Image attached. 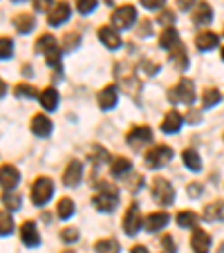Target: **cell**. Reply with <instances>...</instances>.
Listing matches in <instances>:
<instances>
[{"mask_svg": "<svg viewBox=\"0 0 224 253\" xmlns=\"http://www.w3.org/2000/svg\"><path fill=\"white\" fill-rule=\"evenodd\" d=\"M36 52L45 54V61L54 67V70H61V45L56 43L52 34H41L36 39Z\"/></svg>", "mask_w": 224, "mask_h": 253, "instance_id": "1", "label": "cell"}, {"mask_svg": "<svg viewBox=\"0 0 224 253\" xmlns=\"http://www.w3.org/2000/svg\"><path fill=\"white\" fill-rule=\"evenodd\" d=\"M117 204H119V191L110 184H101L99 195H94V206L101 213H110L117 209Z\"/></svg>", "mask_w": 224, "mask_h": 253, "instance_id": "2", "label": "cell"}, {"mask_svg": "<svg viewBox=\"0 0 224 253\" xmlns=\"http://www.w3.org/2000/svg\"><path fill=\"white\" fill-rule=\"evenodd\" d=\"M150 193H153V200L159 202L162 206L173 204V200H175V188L164 177H155L153 184H150Z\"/></svg>", "mask_w": 224, "mask_h": 253, "instance_id": "3", "label": "cell"}, {"mask_svg": "<svg viewBox=\"0 0 224 253\" xmlns=\"http://www.w3.org/2000/svg\"><path fill=\"white\" fill-rule=\"evenodd\" d=\"M168 99H171L173 103H193V101H195V83H193L191 79H181L175 87H171Z\"/></svg>", "mask_w": 224, "mask_h": 253, "instance_id": "4", "label": "cell"}, {"mask_svg": "<svg viewBox=\"0 0 224 253\" xmlns=\"http://www.w3.org/2000/svg\"><path fill=\"white\" fill-rule=\"evenodd\" d=\"M52 195H54L52 179H47V177H39V179L34 182V186H32V202L36 206H43V204H47Z\"/></svg>", "mask_w": 224, "mask_h": 253, "instance_id": "5", "label": "cell"}, {"mask_svg": "<svg viewBox=\"0 0 224 253\" xmlns=\"http://www.w3.org/2000/svg\"><path fill=\"white\" fill-rule=\"evenodd\" d=\"M171 159H173V148L159 143V146H153V148L146 153V166L148 168H162V166H166Z\"/></svg>", "mask_w": 224, "mask_h": 253, "instance_id": "6", "label": "cell"}, {"mask_svg": "<svg viewBox=\"0 0 224 253\" xmlns=\"http://www.w3.org/2000/svg\"><path fill=\"white\" fill-rule=\"evenodd\" d=\"M137 20V9L133 5H124V7H117L112 11V27L115 29H128L133 27V23Z\"/></svg>", "mask_w": 224, "mask_h": 253, "instance_id": "7", "label": "cell"}, {"mask_svg": "<svg viewBox=\"0 0 224 253\" xmlns=\"http://www.w3.org/2000/svg\"><path fill=\"white\" fill-rule=\"evenodd\" d=\"M126 141H128L130 148H141V146H148L153 141V130L148 126H134L130 128V132L126 134Z\"/></svg>", "mask_w": 224, "mask_h": 253, "instance_id": "8", "label": "cell"}, {"mask_svg": "<svg viewBox=\"0 0 224 253\" xmlns=\"http://www.w3.org/2000/svg\"><path fill=\"white\" fill-rule=\"evenodd\" d=\"M143 226V217H141V211H139L137 204H133L124 215V231L128 235H137Z\"/></svg>", "mask_w": 224, "mask_h": 253, "instance_id": "9", "label": "cell"}, {"mask_svg": "<svg viewBox=\"0 0 224 253\" xmlns=\"http://www.w3.org/2000/svg\"><path fill=\"white\" fill-rule=\"evenodd\" d=\"M20 182V172L16 166H11V164H7V166H0V186L5 188V191H11V188H16Z\"/></svg>", "mask_w": 224, "mask_h": 253, "instance_id": "10", "label": "cell"}, {"mask_svg": "<svg viewBox=\"0 0 224 253\" xmlns=\"http://www.w3.org/2000/svg\"><path fill=\"white\" fill-rule=\"evenodd\" d=\"M67 18H70V5H67V2H56V5L49 9V14H47V23L52 25V27L63 25Z\"/></svg>", "mask_w": 224, "mask_h": 253, "instance_id": "11", "label": "cell"}, {"mask_svg": "<svg viewBox=\"0 0 224 253\" xmlns=\"http://www.w3.org/2000/svg\"><path fill=\"white\" fill-rule=\"evenodd\" d=\"M29 128L36 137H47V134H52V119L45 115H34Z\"/></svg>", "mask_w": 224, "mask_h": 253, "instance_id": "12", "label": "cell"}, {"mask_svg": "<svg viewBox=\"0 0 224 253\" xmlns=\"http://www.w3.org/2000/svg\"><path fill=\"white\" fill-rule=\"evenodd\" d=\"M20 240H23V244H27V247H39L41 244L39 229H36V224H34L32 220L23 222V226H20Z\"/></svg>", "mask_w": 224, "mask_h": 253, "instance_id": "13", "label": "cell"}, {"mask_svg": "<svg viewBox=\"0 0 224 253\" xmlns=\"http://www.w3.org/2000/svg\"><path fill=\"white\" fill-rule=\"evenodd\" d=\"M81 175H83V164L74 159V162L67 164L65 172H63V182H65V186H77L81 182Z\"/></svg>", "mask_w": 224, "mask_h": 253, "instance_id": "14", "label": "cell"}, {"mask_svg": "<svg viewBox=\"0 0 224 253\" xmlns=\"http://www.w3.org/2000/svg\"><path fill=\"white\" fill-rule=\"evenodd\" d=\"M99 41L108 49H117L121 45V39H119V34H117L115 27H101L99 29Z\"/></svg>", "mask_w": 224, "mask_h": 253, "instance_id": "15", "label": "cell"}, {"mask_svg": "<svg viewBox=\"0 0 224 253\" xmlns=\"http://www.w3.org/2000/svg\"><path fill=\"white\" fill-rule=\"evenodd\" d=\"M191 247H193V251H195V253H209L211 235L206 233V231L195 229V233H193V238H191Z\"/></svg>", "mask_w": 224, "mask_h": 253, "instance_id": "16", "label": "cell"}, {"mask_svg": "<svg viewBox=\"0 0 224 253\" xmlns=\"http://www.w3.org/2000/svg\"><path fill=\"white\" fill-rule=\"evenodd\" d=\"M117 85H108L103 87V90L99 92V105H101V110H112L117 105Z\"/></svg>", "mask_w": 224, "mask_h": 253, "instance_id": "17", "label": "cell"}, {"mask_svg": "<svg viewBox=\"0 0 224 253\" xmlns=\"http://www.w3.org/2000/svg\"><path fill=\"white\" fill-rule=\"evenodd\" d=\"M143 224H146V229L150 231V233H155V231H162L164 226L168 224V215L166 213H150V215H146L143 217Z\"/></svg>", "mask_w": 224, "mask_h": 253, "instance_id": "18", "label": "cell"}, {"mask_svg": "<svg viewBox=\"0 0 224 253\" xmlns=\"http://www.w3.org/2000/svg\"><path fill=\"white\" fill-rule=\"evenodd\" d=\"M218 34L213 32H200L197 34V39H195V45L200 52H211L213 47H218Z\"/></svg>", "mask_w": 224, "mask_h": 253, "instance_id": "19", "label": "cell"}, {"mask_svg": "<svg viewBox=\"0 0 224 253\" xmlns=\"http://www.w3.org/2000/svg\"><path fill=\"white\" fill-rule=\"evenodd\" d=\"M181 121H184V119H181V115H179V112L171 110L166 117H164V121H162V130H164V132H166V134L177 132V130L181 128Z\"/></svg>", "mask_w": 224, "mask_h": 253, "instance_id": "20", "label": "cell"}, {"mask_svg": "<svg viewBox=\"0 0 224 253\" xmlns=\"http://www.w3.org/2000/svg\"><path fill=\"white\" fill-rule=\"evenodd\" d=\"M211 18H213V9H211V5L209 2H200V5L195 7V11H193V23L206 25V23H211Z\"/></svg>", "mask_w": 224, "mask_h": 253, "instance_id": "21", "label": "cell"}, {"mask_svg": "<svg viewBox=\"0 0 224 253\" xmlns=\"http://www.w3.org/2000/svg\"><path fill=\"white\" fill-rule=\"evenodd\" d=\"M39 101H41V105H43L45 110H56V105H58V92L54 90V87H45V90L39 94Z\"/></svg>", "mask_w": 224, "mask_h": 253, "instance_id": "22", "label": "cell"}, {"mask_svg": "<svg viewBox=\"0 0 224 253\" xmlns=\"http://www.w3.org/2000/svg\"><path fill=\"white\" fill-rule=\"evenodd\" d=\"M175 220H177V224H179L181 229H195L197 222H200V217H197L195 211H179Z\"/></svg>", "mask_w": 224, "mask_h": 253, "instance_id": "23", "label": "cell"}, {"mask_svg": "<svg viewBox=\"0 0 224 253\" xmlns=\"http://www.w3.org/2000/svg\"><path fill=\"white\" fill-rule=\"evenodd\" d=\"M159 45L164 49H173L175 45H179V34H177L175 27H166L162 32V39H159Z\"/></svg>", "mask_w": 224, "mask_h": 253, "instance_id": "24", "label": "cell"}, {"mask_svg": "<svg viewBox=\"0 0 224 253\" xmlns=\"http://www.w3.org/2000/svg\"><path fill=\"white\" fill-rule=\"evenodd\" d=\"M34 25H36V20H34V16H32V14H18V16L14 18V27L18 29L20 34L32 32Z\"/></svg>", "mask_w": 224, "mask_h": 253, "instance_id": "25", "label": "cell"}, {"mask_svg": "<svg viewBox=\"0 0 224 253\" xmlns=\"http://www.w3.org/2000/svg\"><path fill=\"white\" fill-rule=\"evenodd\" d=\"M222 211H224V202L222 200H215L211 204L204 206V220H220L222 217Z\"/></svg>", "mask_w": 224, "mask_h": 253, "instance_id": "26", "label": "cell"}, {"mask_svg": "<svg viewBox=\"0 0 224 253\" xmlns=\"http://www.w3.org/2000/svg\"><path fill=\"white\" fill-rule=\"evenodd\" d=\"M181 159H184V166H186V168H191V170H195V172L202 168V159H200V155H197L193 148H186V150H184V155H181Z\"/></svg>", "mask_w": 224, "mask_h": 253, "instance_id": "27", "label": "cell"}, {"mask_svg": "<svg viewBox=\"0 0 224 253\" xmlns=\"http://www.w3.org/2000/svg\"><path fill=\"white\" fill-rule=\"evenodd\" d=\"M171 58H173V63H175L179 70H184L186 65H188V56H186V49H184V45H175V47L171 49Z\"/></svg>", "mask_w": 224, "mask_h": 253, "instance_id": "28", "label": "cell"}, {"mask_svg": "<svg viewBox=\"0 0 224 253\" xmlns=\"http://www.w3.org/2000/svg\"><path fill=\"white\" fill-rule=\"evenodd\" d=\"M110 170H112L115 177H121V175H126V172H130V159L128 157H115Z\"/></svg>", "mask_w": 224, "mask_h": 253, "instance_id": "29", "label": "cell"}, {"mask_svg": "<svg viewBox=\"0 0 224 253\" xmlns=\"http://www.w3.org/2000/svg\"><path fill=\"white\" fill-rule=\"evenodd\" d=\"M96 253H119V242L112 238H105V240H99L94 244Z\"/></svg>", "mask_w": 224, "mask_h": 253, "instance_id": "30", "label": "cell"}, {"mask_svg": "<svg viewBox=\"0 0 224 253\" xmlns=\"http://www.w3.org/2000/svg\"><path fill=\"white\" fill-rule=\"evenodd\" d=\"M56 211H58V217H61V220H67V217H72V213H74V202H72L70 197H63V200L58 202Z\"/></svg>", "mask_w": 224, "mask_h": 253, "instance_id": "31", "label": "cell"}, {"mask_svg": "<svg viewBox=\"0 0 224 253\" xmlns=\"http://www.w3.org/2000/svg\"><path fill=\"white\" fill-rule=\"evenodd\" d=\"M14 231V217L7 211H0V235H11Z\"/></svg>", "mask_w": 224, "mask_h": 253, "instance_id": "32", "label": "cell"}, {"mask_svg": "<svg viewBox=\"0 0 224 253\" xmlns=\"http://www.w3.org/2000/svg\"><path fill=\"white\" fill-rule=\"evenodd\" d=\"M220 99H222V94H220L215 87H209V90H204V94H202V103H204V108H213V105H218Z\"/></svg>", "mask_w": 224, "mask_h": 253, "instance_id": "33", "label": "cell"}, {"mask_svg": "<svg viewBox=\"0 0 224 253\" xmlns=\"http://www.w3.org/2000/svg\"><path fill=\"white\" fill-rule=\"evenodd\" d=\"M81 43V36L77 32H70L63 39V45H61V52H72V49H77V45Z\"/></svg>", "mask_w": 224, "mask_h": 253, "instance_id": "34", "label": "cell"}, {"mask_svg": "<svg viewBox=\"0 0 224 253\" xmlns=\"http://www.w3.org/2000/svg\"><path fill=\"white\" fill-rule=\"evenodd\" d=\"M14 92H16V96H20V99H34L39 90L34 85H27V83H18V85L14 87Z\"/></svg>", "mask_w": 224, "mask_h": 253, "instance_id": "35", "label": "cell"}, {"mask_svg": "<svg viewBox=\"0 0 224 253\" xmlns=\"http://www.w3.org/2000/svg\"><path fill=\"white\" fill-rule=\"evenodd\" d=\"M2 204L7 206V211H18L20 209V197L18 195H14V193H5V195H2Z\"/></svg>", "mask_w": 224, "mask_h": 253, "instance_id": "36", "label": "cell"}, {"mask_svg": "<svg viewBox=\"0 0 224 253\" xmlns=\"http://www.w3.org/2000/svg\"><path fill=\"white\" fill-rule=\"evenodd\" d=\"M14 52V41L7 36H0V58H9Z\"/></svg>", "mask_w": 224, "mask_h": 253, "instance_id": "37", "label": "cell"}, {"mask_svg": "<svg viewBox=\"0 0 224 253\" xmlns=\"http://www.w3.org/2000/svg\"><path fill=\"white\" fill-rule=\"evenodd\" d=\"M99 5V0H77V9L79 14H92Z\"/></svg>", "mask_w": 224, "mask_h": 253, "instance_id": "38", "label": "cell"}, {"mask_svg": "<svg viewBox=\"0 0 224 253\" xmlns=\"http://www.w3.org/2000/svg\"><path fill=\"white\" fill-rule=\"evenodd\" d=\"M61 238H63V242H77V240H79V231L77 229H63L61 231Z\"/></svg>", "mask_w": 224, "mask_h": 253, "instance_id": "39", "label": "cell"}, {"mask_svg": "<svg viewBox=\"0 0 224 253\" xmlns=\"http://www.w3.org/2000/svg\"><path fill=\"white\" fill-rule=\"evenodd\" d=\"M162 253H175V242L171 235H162Z\"/></svg>", "mask_w": 224, "mask_h": 253, "instance_id": "40", "label": "cell"}, {"mask_svg": "<svg viewBox=\"0 0 224 253\" xmlns=\"http://www.w3.org/2000/svg\"><path fill=\"white\" fill-rule=\"evenodd\" d=\"M32 2H34V9H36V11L52 9V0H32Z\"/></svg>", "mask_w": 224, "mask_h": 253, "instance_id": "41", "label": "cell"}, {"mask_svg": "<svg viewBox=\"0 0 224 253\" xmlns=\"http://www.w3.org/2000/svg\"><path fill=\"white\" fill-rule=\"evenodd\" d=\"M164 2H166V0H141V5L146 7V9H159V7H164Z\"/></svg>", "mask_w": 224, "mask_h": 253, "instance_id": "42", "label": "cell"}, {"mask_svg": "<svg viewBox=\"0 0 224 253\" xmlns=\"http://www.w3.org/2000/svg\"><path fill=\"white\" fill-rule=\"evenodd\" d=\"M173 20H175V14H173L171 9H166V11H162V14H159V23H164V25H171Z\"/></svg>", "mask_w": 224, "mask_h": 253, "instance_id": "43", "label": "cell"}, {"mask_svg": "<svg viewBox=\"0 0 224 253\" xmlns=\"http://www.w3.org/2000/svg\"><path fill=\"white\" fill-rule=\"evenodd\" d=\"M195 5V0H177V7H179V9H188V7H193Z\"/></svg>", "mask_w": 224, "mask_h": 253, "instance_id": "44", "label": "cell"}, {"mask_svg": "<svg viewBox=\"0 0 224 253\" xmlns=\"http://www.w3.org/2000/svg\"><path fill=\"white\" fill-rule=\"evenodd\" d=\"M130 253H148V249L143 247V244H137V247L130 249Z\"/></svg>", "mask_w": 224, "mask_h": 253, "instance_id": "45", "label": "cell"}, {"mask_svg": "<svg viewBox=\"0 0 224 253\" xmlns=\"http://www.w3.org/2000/svg\"><path fill=\"white\" fill-rule=\"evenodd\" d=\"M5 92H7V83L2 81V79H0V99L5 96Z\"/></svg>", "mask_w": 224, "mask_h": 253, "instance_id": "46", "label": "cell"}, {"mask_svg": "<svg viewBox=\"0 0 224 253\" xmlns=\"http://www.w3.org/2000/svg\"><path fill=\"white\" fill-rule=\"evenodd\" d=\"M63 253H74V251H63Z\"/></svg>", "mask_w": 224, "mask_h": 253, "instance_id": "47", "label": "cell"}, {"mask_svg": "<svg viewBox=\"0 0 224 253\" xmlns=\"http://www.w3.org/2000/svg\"><path fill=\"white\" fill-rule=\"evenodd\" d=\"M222 61H224V49H222Z\"/></svg>", "mask_w": 224, "mask_h": 253, "instance_id": "48", "label": "cell"}, {"mask_svg": "<svg viewBox=\"0 0 224 253\" xmlns=\"http://www.w3.org/2000/svg\"><path fill=\"white\" fill-rule=\"evenodd\" d=\"M222 34H224V27H222Z\"/></svg>", "mask_w": 224, "mask_h": 253, "instance_id": "49", "label": "cell"}]
</instances>
